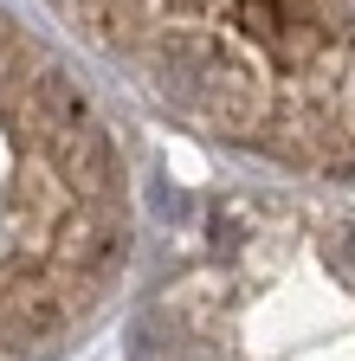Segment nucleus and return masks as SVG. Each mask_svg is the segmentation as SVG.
<instances>
[{
    "label": "nucleus",
    "instance_id": "nucleus-1",
    "mask_svg": "<svg viewBox=\"0 0 355 361\" xmlns=\"http://www.w3.org/2000/svg\"><path fill=\"white\" fill-rule=\"evenodd\" d=\"M174 110L246 149L355 168V0H59Z\"/></svg>",
    "mask_w": 355,
    "mask_h": 361
},
{
    "label": "nucleus",
    "instance_id": "nucleus-3",
    "mask_svg": "<svg viewBox=\"0 0 355 361\" xmlns=\"http://www.w3.org/2000/svg\"><path fill=\"white\" fill-rule=\"evenodd\" d=\"M336 258L355 271V219H342V226H336Z\"/></svg>",
    "mask_w": 355,
    "mask_h": 361
},
{
    "label": "nucleus",
    "instance_id": "nucleus-2",
    "mask_svg": "<svg viewBox=\"0 0 355 361\" xmlns=\"http://www.w3.org/2000/svg\"><path fill=\"white\" fill-rule=\"evenodd\" d=\"M149 200H155L162 219H188V194L174 188V180H155V194H149Z\"/></svg>",
    "mask_w": 355,
    "mask_h": 361
}]
</instances>
